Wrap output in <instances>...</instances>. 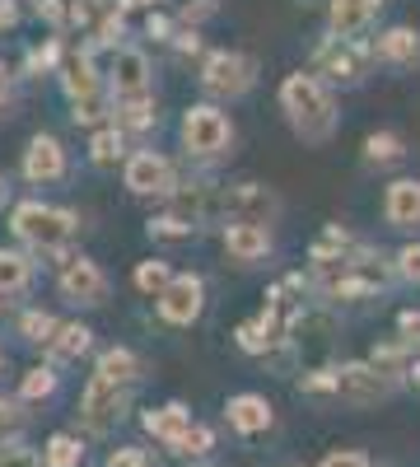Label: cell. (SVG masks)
Listing matches in <instances>:
<instances>
[{
    "label": "cell",
    "instance_id": "cell-1",
    "mask_svg": "<svg viewBox=\"0 0 420 467\" xmlns=\"http://www.w3.org/2000/svg\"><path fill=\"white\" fill-rule=\"evenodd\" d=\"M281 112H285L290 131L303 145H323L336 131V99L323 85V75H313V70L285 75V85H281Z\"/></svg>",
    "mask_w": 420,
    "mask_h": 467
},
{
    "label": "cell",
    "instance_id": "cell-2",
    "mask_svg": "<svg viewBox=\"0 0 420 467\" xmlns=\"http://www.w3.org/2000/svg\"><path fill=\"white\" fill-rule=\"evenodd\" d=\"M336 341H341L336 314H327L318 304H303L285 332V356L299 365V374L327 369V365H336Z\"/></svg>",
    "mask_w": 420,
    "mask_h": 467
},
{
    "label": "cell",
    "instance_id": "cell-3",
    "mask_svg": "<svg viewBox=\"0 0 420 467\" xmlns=\"http://www.w3.org/2000/svg\"><path fill=\"white\" fill-rule=\"evenodd\" d=\"M10 229H15V239H19L28 253H37V257H56V253H66V244L75 239V229H80V224H75V215L61 211V206L24 202V206H15Z\"/></svg>",
    "mask_w": 420,
    "mask_h": 467
},
{
    "label": "cell",
    "instance_id": "cell-4",
    "mask_svg": "<svg viewBox=\"0 0 420 467\" xmlns=\"http://www.w3.org/2000/svg\"><path fill=\"white\" fill-rule=\"evenodd\" d=\"M131 393L136 388H122L103 374H89V383L80 388V407H75V420L89 440H108L131 411Z\"/></svg>",
    "mask_w": 420,
    "mask_h": 467
},
{
    "label": "cell",
    "instance_id": "cell-5",
    "mask_svg": "<svg viewBox=\"0 0 420 467\" xmlns=\"http://www.w3.org/2000/svg\"><path fill=\"white\" fill-rule=\"evenodd\" d=\"M402 393V383L388 379L374 360H336V393L332 402L351 407V411H364V407H378Z\"/></svg>",
    "mask_w": 420,
    "mask_h": 467
},
{
    "label": "cell",
    "instance_id": "cell-6",
    "mask_svg": "<svg viewBox=\"0 0 420 467\" xmlns=\"http://www.w3.org/2000/svg\"><path fill=\"white\" fill-rule=\"evenodd\" d=\"M182 150L192 160H224L229 145H234V122L215 108V103H192L182 112Z\"/></svg>",
    "mask_w": 420,
    "mask_h": 467
},
{
    "label": "cell",
    "instance_id": "cell-7",
    "mask_svg": "<svg viewBox=\"0 0 420 467\" xmlns=\"http://www.w3.org/2000/svg\"><path fill=\"white\" fill-rule=\"evenodd\" d=\"M252 85H257V61L243 52L224 47V52H210L201 61V89L215 99H243Z\"/></svg>",
    "mask_w": 420,
    "mask_h": 467
},
{
    "label": "cell",
    "instance_id": "cell-8",
    "mask_svg": "<svg viewBox=\"0 0 420 467\" xmlns=\"http://www.w3.org/2000/svg\"><path fill=\"white\" fill-rule=\"evenodd\" d=\"M155 308H159L164 327H197L201 314H206V281L197 271H178L169 281V290L155 299Z\"/></svg>",
    "mask_w": 420,
    "mask_h": 467
},
{
    "label": "cell",
    "instance_id": "cell-9",
    "mask_svg": "<svg viewBox=\"0 0 420 467\" xmlns=\"http://www.w3.org/2000/svg\"><path fill=\"white\" fill-rule=\"evenodd\" d=\"M285 202L276 197V187H266V182H234V187H224V224L229 220H239V224H266L271 229L281 220Z\"/></svg>",
    "mask_w": 420,
    "mask_h": 467
},
{
    "label": "cell",
    "instance_id": "cell-10",
    "mask_svg": "<svg viewBox=\"0 0 420 467\" xmlns=\"http://www.w3.org/2000/svg\"><path fill=\"white\" fill-rule=\"evenodd\" d=\"M122 182H127L131 197H173V192H178V173H173V164L164 160L159 150H136V154H127Z\"/></svg>",
    "mask_w": 420,
    "mask_h": 467
},
{
    "label": "cell",
    "instance_id": "cell-11",
    "mask_svg": "<svg viewBox=\"0 0 420 467\" xmlns=\"http://www.w3.org/2000/svg\"><path fill=\"white\" fill-rule=\"evenodd\" d=\"M369 66V52L360 47V37H323L313 52V75H327L336 85H360V75Z\"/></svg>",
    "mask_w": 420,
    "mask_h": 467
},
{
    "label": "cell",
    "instance_id": "cell-12",
    "mask_svg": "<svg viewBox=\"0 0 420 467\" xmlns=\"http://www.w3.org/2000/svg\"><path fill=\"white\" fill-rule=\"evenodd\" d=\"M56 290H61V299H70V304H80V308H98V304H108V276H103V266L94 262V257H66L61 262V276H56Z\"/></svg>",
    "mask_w": 420,
    "mask_h": 467
},
{
    "label": "cell",
    "instance_id": "cell-13",
    "mask_svg": "<svg viewBox=\"0 0 420 467\" xmlns=\"http://www.w3.org/2000/svg\"><path fill=\"white\" fill-rule=\"evenodd\" d=\"M108 94L112 99H145V94H155V70H149V57L140 47H112Z\"/></svg>",
    "mask_w": 420,
    "mask_h": 467
},
{
    "label": "cell",
    "instance_id": "cell-14",
    "mask_svg": "<svg viewBox=\"0 0 420 467\" xmlns=\"http://www.w3.org/2000/svg\"><path fill=\"white\" fill-rule=\"evenodd\" d=\"M224 425L239 440H257L266 431H276V407L266 402V393H234L224 398Z\"/></svg>",
    "mask_w": 420,
    "mask_h": 467
},
{
    "label": "cell",
    "instance_id": "cell-15",
    "mask_svg": "<svg viewBox=\"0 0 420 467\" xmlns=\"http://www.w3.org/2000/svg\"><path fill=\"white\" fill-rule=\"evenodd\" d=\"M24 178L33 187H52L66 178V145L47 131H37L28 145H24Z\"/></svg>",
    "mask_w": 420,
    "mask_h": 467
},
{
    "label": "cell",
    "instance_id": "cell-16",
    "mask_svg": "<svg viewBox=\"0 0 420 467\" xmlns=\"http://www.w3.org/2000/svg\"><path fill=\"white\" fill-rule=\"evenodd\" d=\"M140 425H145V435L155 440L164 453H173V449L182 444V435L197 425V416H192V407H187V402L173 398V402H164V407H149V411L140 416Z\"/></svg>",
    "mask_w": 420,
    "mask_h": 467
},
{
    "label": "cell",
    "instance_id": "cell-17",
    "mask_svg": "<svg viewBox=\"0 0 420 467\" xmlns=\"http://www.w3.org/2000/svg\"><path fill=\"white\" fill-rule=\"evenodd\" d=\"M220 244H224V257L229 262H239V266H257L271 257V229L266 224H239V220H229L224 234H220Z\"/></svg>",
    "mask_w": 420,
    "mask_h": 467
},
{
    "label": "cell",
    "instance_id": "cell-18",
    "mask_svg": "<svg viewBox=\"0 0 420 467\" xmlns=\"http://www.w3.org/2000/svg\"><path fill=\"white\" fill-rule=\"evenodd\" d=\"M384 220L388 229L415 234L420 229V178H397L384 192Z\"/></svg>",
    "mask_w": 420,
    "mask_h": 467
},
{
    "label": "cell",
    "instance_id": "cell-19",
    "mask_svg": "<svg viewBox=\"0 0 420 467\" xmlns=\"http://www.w3.org/2000/svg\"><path fill=\"white\" fill-rule=\"evenodd\" d=\"M378 10H384V0H332L327 5V28L336 37H360L378 19Z\"/></svg>",
    "mask_w": 420,
    "mask_h": 467
},
{
    "label": "cell",
    "instance_id": "cell-20",
    "mask_svg": "<svg viewBox=\"0 0 420 467\" xmlns=\"http://www.w3.org/2000/svg\"><path fill=\"white\" fill-rule=\"evenodd\" d=\"M89 350H94V327H85V323H61L56 337L47 341V360L66 369V365H80Z\"/></svg>",
    "mask_w": 420,
    "mask_h": 467
},
{
    "label": "cell",
    "instance_id": "cell-21",
    "mask_svg": "<svg viewBox=\"0 0 420 467\" xmlns=\"http://www.w3.org/2000/svg\"><path fill=\"white\" fill-rule=\"evenodd\" d=\"M374 57L384 61V66H420V28H388V33H378V43H374Z\"/></svg>",
    "mask_w": 420,
    "mask_h": 467
},
{
    "label": "cell",
    "instance_id": "cell-22",
    "mask_svg": "<svg viewBox=\"0 0 420 467\" xmlns=\"http://www.w3.org/2000/svg\"><path fill=\"white\" fill-rule=\"evenodd\" d=\"M94 374H103V379H112V383H122V388H136V383L145 379V360L136 356L131 346H108V350H98Z\"/></svg>",
    "mask_w": 420,
    "mask_h": 467
},
{
    "label": "cell",
    "instance_id": "cell-23",
    "mask_svg": "<svg viewBox=\"0 0 420 467\" xmlns=\"http://www.w3.org/2000/svg\"><path fill=\"white\" fill-rule=\"evenodd\" d=\"M61 89H66V99H70L75 108H89V103H94V94L103 89L94 61H89V57H70V61L61 66Z\"/></svg>",
    "mask_w": 420,
    "mask_h": 467
},
{
    "label": "cell",
    "instance_id": "cell-24",
    "mask_svg": "<svg viewBox=\"0 0 420 467\" xmlns=\"http://www.w3.org/2000/svg\"><path fill=\"white\" fill-rule=\"evenodd\" d=\"M61 393V365H33V369H24L19 374V388H15V398L19 402H28V407H43V402H52Z\"/></svg>",
    "mask_w": 420,
    "mask_h": 467
},
{
    "label": "cell",
    "instance_id": "cell-25",
    "mask_svg": "<svg viewBox=\"0 0 420 467\" xmlns=\"http://www.w3.org/2000/svg\"><path fill=\"white\" fill-rule=\"evenodd\" d=\"M33 285V257L19 248H0V299H19Z\"/></svg>",
    "mask_w": 420,
    "mask_h": 467
},
{
    "label": "cell",
    "instance_id": "cell-26",
    "mask_svg": "<svg viewBox=\"0 0 420 467\" xmlns=\"http://www.w3.org/2000/svg\"><path fill=\"white\" fill-rule=\"evenodd\" d=\"M85 435H75V431H56V435H47V444H43V462L47 467H85Z\"/></svg>",
    "mask_w": 420,
    "mask_h": 467
},
{
    "label": "cell",
    "instance_id": "cell-27",
    "mask_svg": "<svg viewBox=\"0 0 420 467\" xmlns=\"http://www.w3.org/2000/svg\"><path fill=\"white\" fill-rule=\"evenodd\" d=\"M56 314H47V308H24V314H19V323H15V332L28 341V346H43L47 350V341L56 337Z\"/></svg>",
    "mask_w": 420,
    "mask_h": 467
},
{
    "label": "cell",
    "instance_id": "cell-28",
    "mask_svg": "<svg viewBox=\"0 0 420 467\" xmlns=\"http://www.w3.org/2000/svg\"><path fill=\"white\" fill-rule=\"evenodd\" d=\"M173 276H178V271H173L169 262L149 257V262H140V266H136V276H131V281H136V290H140V295H155V299H159V295L169 290V281H173Z\"/></svg>",
    "mask_w": 420,
    "mask_h": 467
},
{
    "label": "cell",
    "instance_id": "cell-29",
    "mask_svg": "<svg viewBox=\"0 0 420 467\" xmlns=\"http://www.w3.org/2000/svg\"><path fill=\"white\" fill-rule=\"evenodd\" d=\"M402 154H406V145L393 131H369L364 136V164H397Z\"/></svg>",
    "mask_w": 420,
    "mask_h": 467
},
{
    "label": "cell",
    "instance_id": "cell-30",
    "mask_svg": "<svg viewBox=\"0 0 420 467\" xmlns=\"http://www.w3.org/2000/svg\"><path fill=\"white\" fill-rule=\"evenodd\" d=\"M210 453H215V431L206 420H197L192 431L182 435V444L173 449V458H182V462H197V458H210Z\"/></svg>",
    "mask_w": 420,
    "mask_h": 467
},
{
    "label": "cell",
    "instance_id": "cell-31",
    "mask_svg": "<svg viewBox=\"0 0 420 467\" xmlns=\"http://www.w3.org/2000/svg\"><path fill=\"white\" fill-rule=\"evenodd\" d=\"M24 431H28V402H19V398H5V393H0V444L19 440Z\"/></svg>",
    "mask_w": 420,
    "mask_h": 467
},
{
    "label": "cell",
    "instance_id": "cell-32",
    "mask_svg": "<svg viewBox=\"0 0 420 467\" xmlns=\"http://www.w3.org/2000/svg\"><path fill=\"white\" fill-rule=\"evenodd\" d=\"M89 160H94L98 169L118 164V160H122V127H103V131H94V140H89Z\"/></svg>",
    "mask_w": 420,
    "mask_h": 467
},
{
    "label": "cell",
    "instance_id": "cell-33",
    "mask_svg": "<svg viewBox=\"0 0 420 467\" xmlns=\"http://www.w3.org/2000/svg\"><path fill=\"white\" fill-rule=\"evenodd\" d=\"M0 467H47L43 462V449H33L24 435L10 440V444H0Z\"/></svg>",
    "mask_w": 420,
    "mask_h": 467
},
{
    "label": "cell",
    "instance_id": "cell-34",
    "mask_svg": "<svg viewBox=\"0 0 420 467\" xmlns=\"http://www.w3.org/2000/svg\"><path fill=\"white\" fill-rule=\"evenodd\" d=\"M103 467H159V462L149 458V449H140V444H118L103 458Z\"/></svg>",
    "mask_w": 420,
    "mask_h": 467
},
{
    "label": "cell",
    "instance_id": "cell-35",
    "mask_svg": "<svg viewBox=\"0 0 420 467\" xmlns=\"http://www.w3.org/2000/svg\"><path fill=\"white\" fill-rule=\"evenodd\" d=\"M149 234H155V239H187V234H197V224H187L182 215L164 211L159 220H149Z\"/></svg>",
    "mask_w": 420,
    "mask_h": 467
},
{
    "label": "cell",
    "instance_id": "cell-36",
    "mask_svg": "<svg viewBox=\"0 0 420 467\" xmlns=\"http://www.w3.org/2000/svg\"><path fill=\"white\" fill-rule=\"evenodd\" d=\"M393 271H397V281H406V285H420V244H406V248H397V262H393Z\"/></svg>",
    "mask_w": 420,
    "mask_h": 467
},
{
    "label": "cell",
    "instance_id": "cell-37",
    "mask_svg": "<svg viewBox=\"0 0 420 467\" xmlns=\"http://www.w3.org/2000/svg\"><path fill=\"white\" fill-rule=\"evenodd\" d=\"M318 467H374V458L364 449H332L318 458Z\"/></svg>",
    "mask_w": 420,
    "mask_h": 467
},
{
    "label": "cell",
    "instance_id": "cell-38",
    "mask_svg": "<svg viewBox=\"0 0 420 467\" xmlns=\"http://www.w3.org/2000/svg\"><path fill=\"white\" fill-rule=\"evenodd\" d=\"M397 337L420 356V308H402L397 314Z\"/></svg>",
    "mask_w": 420,
    "mask_h": 467
},
{
    "label": "cell",
    "instance_id": "cell-39",
    "mask_svg": "<svg viewBox=\"0 0 420 467\" xmlns=\"http://www.w3.org/2000/svg\"><path fill=\"white\" fill-rule=\"evenodd\" d=\"M206 15H215V0H178V19L201 24Z\"/></svg>",
    "mask_w": 420,
    "mask_h": 467
},
{
    "label": "cell",
    "instance_id": "cell-40",
    "mask_svg": "<svg viewBox=\"0 0 420 467\" xmlns=\"http://www.w3.org/2000/svg\"><path fill=\"white\" fill-rule=\"evenodd\" d=\"M15 24H19V5H15V0H0V33L15 28Z\"/></svg>",
    "mask_w": 420,
    "mask_h": 467
},
{
    "label": "cell",
    "instance_id": "cell-41",
    "mask_svg": "<svg viewBox=\"0 0 420 467\" xmlns=\"http://www.w3.org/2000/svg\"><path fill=\"white\" fill-rule=\"evenodd\" d=\"M10 94H15V75H10V66L0 61V108L10 103Z\"/></svg>",
    "mask_w": 420,
    "mask_h": 467
},
{
    "label": "cell",
    "instance_id": "cell-42",
    "mask_svg": "<svg viewBox=\"0 0 420 467\" xmlns=\"http://www.w3.org/2000/svg\"><path fill=\"white\" fill-rule=\"evenodd\" d=\"M406 388H415V393H420V356L411 360V374H406Z\"/></svg>",
    "mask_w": 420,
    "mask_h": 467
},
{
    "label": "cell",
    "instance_id": "cell-43",
    "mask_svg": "<svg viewBox=\"0 0 420 467\" xmlns=\"http://www.w3.org/2000/svg\"><path fill=\"white\" fill-rule=\"evenodd\" d=\"M182 467H224V462H215V458H197V462H182Z\"/></svg>",
    "mask_w": 420,
    "mask_h": 467
},
{
    "label": "cell",
    "instance_id": "cell-44",
    "mask_svg": "<svg viewBox=\"0 0 420 467\" xmlns=\"http://www.w3.org/2000/svg\"><path fill=\"white\" fill-rule=\"evenodd\" d=\"M10 202V182H5V173H0V206Z\"/></svg>",
    "mask_w": 420,
    "mask_h": 467
},
{
    "label": "cell",
    "instance_id": "cell-45",
    "mask_svg": "<svg viewBox=\"0 0 420 467\" xmlns=\"http://www.w3.org/2000/svg\"><path fill=\"white\" fill-rule=\"evenodd\" d=\"M0 379H5V350H0Z\"/></svg>",
    "mask_w": 420,
    "mask_h": 467
},
{
    "label": "cell",
    "instance_id": "cell-46",
    "mask_svg": "<svg viewBox=\"0 0 420 467\" xmlns=\"http://www.w3.org/2000/svg\"><path fill=\"white\" fill-rule=\"evenodd\" d=\"M281 467H303V462H281Z\"/></svg>",
    "mask_w": 420,
    "mask_h": 467
},
{
    "label": "cell",
    "instance_id": "cell-47",
    "mask_svg": "<svg viewBox=\"0 0 420 467\" xmlns=\"http://www.w3.org/2000/svg\"><path fill=\"white\" fill-rule=\"evenodd\" d=\"M5 304H10V299H0V314H5Z\"/></svg>",
    "mask_w": 420,
    "mask_h": 467
}]
</instances>
